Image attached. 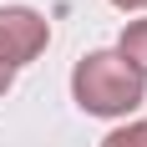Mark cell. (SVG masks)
I'll use <instances>...</instances> for the list:
<instances>
[{"label": "cell", "instance_id": "cell-1", "mask_svg": "<svg viewBox=\"0 0 147 147\" xmlns=\"http://www.w3.org/2000/svg\"><path fill=\"white\" fill-rule=\"evenodd\" d=\"M71 96L91 117H127L147 102V76H137L117 51H86L71 71Z\"/></svg>", "mask_w": 147, "mask_h": 147}, {"label": "cell", "instance_id": "cell-2", "mask_svg": "<svg viewBox=\"0 0 147 147\" xmlns=\"http://www.w3.org/2000/svg\"><path fill=\"white\" fill-rule=\"evenodd\" d=\"M46 46H51V20L41 10H26V5H5L0 10V61L10 71L36 61Z\"/></svg>", "mask_w": 147, "mask_h": 147}, {"label": "cell", "instance_id": "cell-3", "mask_svg": "<svg viewBox=\"0 0 147 147\" xmlns=\"http://www.w3.org/2000/svg\"><path fill=\"white\" fill-rule=\"evenodd\" d=\"M117 56L132 66L137 76H147V20H132V26L122 30V41H117Z\"/></svg>", "mask_w": 147, "mask_h": 147}, {"label": "cell", "instance_id": "cell-4", "mask_svg": "<svg viewBox=\"0 0 147 147\" xmlns=\"http://www.w3.org/2000/svg\"><path fill=\"white\" fill-rule=\"evenodd\" d=\"M102 147H147V122H127L117 132H107Z\"/></svg>", "mask_w": 147, "mask_h": 147}, {"label": "cell", "instance_id": "cell-5", "mask_svg": "<svg viewBox=\"0 0 147 147\" xmlns=\"http://www.w3.org/2000/svg\"><path fill=\"white\" fill-rule=\"evenodd\" d=\"M10 81H15V71H10V66H5V61H0V96L10 91Z\"/></svg>", "mask_w": 147, "mask_h": 147}, {"label": "cell", "instance_id": "cell-6", "mask_svg": "<svg viewBox=\"0 0 147 147\" xmlns=\"http://www.w3.org/2000/svg\"><path fill=\"white\" fill-rule=\"evenodd\" d=\"M117 10H147V0H112Z\"/></svg>", "mask_w": 147, "mask_h": 147}]
</instances>
